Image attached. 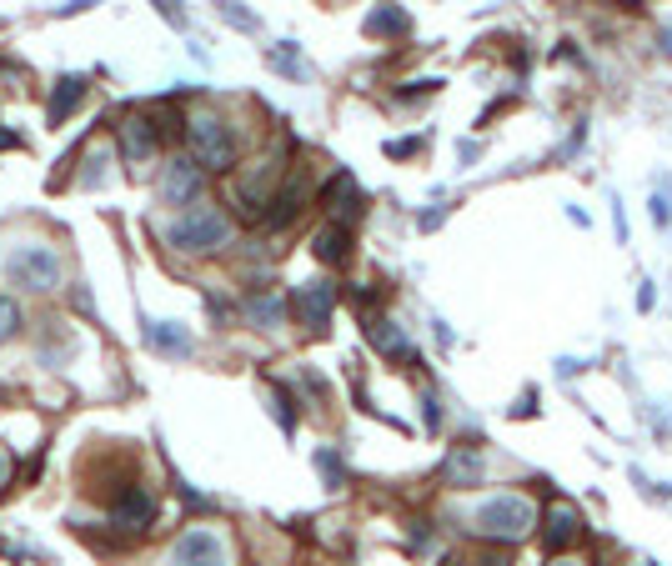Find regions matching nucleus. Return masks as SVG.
<instances>
[{
  "label": "nucleus",
  "mask_w": 672,
  "mask_h": 566,
  "mask_svg": "<svg viewBox=\"0 0 672 566\" xmlns=\"http://www.w3.org/2000/svg\"><path fill=\"white\" fill-rule=\"evenodd\" d=\"M151 516H156V501H151L141 486H126V491H121V501H116V526L141 531V526H151Z\"/></svg>",
  "instance_id": "10"
},
{
  "label": "nucleus",
  "mask_w": 672,
  "mask_h": 566,
  "mask_svg": "<svg viewBox=\"0 0 672 566\" xmlns=\"http://www.w3.org/2000/svg\"><path fill=\"white\" fill-rule=\"evenodd\" d=\"M271 66H276V71H286V76H306V71H301V61H296L291 51H276V56H271Z\"/></svg>",
  "instance_id": "24"
},
{
  "label": "nucleus",
  "mask_w": 672,
  "mask_h": 566,
  "mask_svg": "<svg viewBox=\"0 0 672 566\" xmlns=\"http://www.w3.org/2000/svg\"><path fill=\"white\" fill-rule=\"evenodd\" d=\"M226 236H231V221H226L216 206H191V211L176 216L171 231H166V241H171L176 251H221Z\"/></svg>",
  "instance_id": "2"
},
{
  "label": "nucleus",
  "mask_w": 672,
  "mask_h": 566,
  "mask_svg": "<svg viewBox=\"0 0 672 566\" xmlns=\"http://www.w3.org/2000/svg\"><path fill=\"white\" fill-rule=\"evenodd\" d=\"M326 206H331V216H342V221L362 211V191H357V181L347 171H336V181L326 186Z\"/></svg>",
  "instance_id": "14"
},
{
  "label": "nucleus",
  "mask_w": 672,
  "mask_h": 566,
  "mask_svg": "<svg viewBox=\"0 0 672 566\" xmlns=\"http://www.w3.org/2000/svg\"><path fill=\"white\" fill-rule=\"evenodd\" d=\"M216 6H221V16H226L231 26H241V31H256V16H251V11H241L236 0H216Z\"/></svg>",
  "instance_id": "21"
},
{
  "label": "nucleus",
  "mask_w": 672,
  "mask_h": 566,
  "mask_svg": "<svg viewBox=\"0 0 672 566\" xmlns=\"http://www.w3.org/2000/svg\"><path fill=\"white\" fill-rule=\"evenodd\" d=\"M367 341H372L382 356H392V361H412V341L402 336L397 321H367Z\"/></svg>",
  "instance_id": "12"
},
{
  "label": "nucleus",
  "mask_w": 672,
  "mask_h": 566,
  "mask_svg": "<svg viewBox=\"0 0 672 566\" xmlns=\"http://www.w3.org/2000/svg\"><path fill=\"white\" fill-rule=\"evenodd\" d=\"M161 146V126H151L146 116H126L121 121V156L126 161H146Z\"/></svg>",
  "instance_id": "8"
},
{
  "label": "nucleus",
  "mask_w": 672,
  "mask_h": 566,
  "mask_svg": "<svg viewBox=\"0 0 672 566\" xmlns=\"http://www.w3.org/2000/svg\"><path fill=\"white\" fill-rule=\"evenodd\" d=\"M552 566H587V561H552Z\"/></svg>",
  "instance_id": "29"
},
{
  "label": "nucleus",
  "mask_w": 672,
  "mask_h": 566,
  "mask_svg": "<svg viewBox=\"0 0 672 566\" xmlns=\"http://www.w3.org/2000/svg\"><path fill=\"white\" fill-rule=\"evenodd\" d=\"M412 151H417V141H392L387 146V156H412Z\"/></svg>",
  "instance_id": "27"
},
{
  "label": "nucleus",
  "mask_w": 672,
  "mask_h": 566,
  "mask_svg": "<svg viewBox=\"0 0 672 566\" xmlns=\"http://www.w3.org/2000/svg\"><path fill=\"white\" fill-rule=\"evenodd\" d=\"M331 306H336V286H326V281H306V286H296V296H291L296 321L311 326V331H321V326L331 321Z\"/></svg>",
  "instance_id": "5"
},
{
  "label": "nucleus",
  "mask_w": 672,
  "mask_h": 566,
  "mask_svg": "<svg viewBox=\"0 0 672 566\" xmlns=\"http://www.w3.org/2000/svg\"><path fill=\"white\" fill-rule=\"evenodd\" d=\"M472 526H477L482 536H492V541H522V536L537 526V511H532V501H527V496L502 491V496H492V501H482V506H477Z\"/></svg>",
  "instance_id": "1"
},
{
  "label": "nucleus",
  "mask_w": 672,
  "mask_h": 566,
  "mask_svg": "<svg viewBox=\"0 0 672 566\" xmlns=\"http://www.w3.org/2000/svg\"><path fill=\"white\" fill-rule=\"evenodd\" d=\"M151 6L171 21V26H186V11H181V0H151Z\"/></svg>",
  "instance_id": "22"
},
{
  "label": "nucleus",
  "mask_w": 672,
  "mask_h": 566,
  "mask_svg": "<svg viewBox=\"0 0 672 566\" xmlns=\"http://www.w3.org/2000/svg\"><path fill=\"white\" fill-rule=\"evenodd\" d=\"M6 276L16 286H26V291H51V286H61V256L51 246H36V241L16 246L6 256Z\"/></svg>",
  "instance_id": "3"
},
{
  "label": "nucleus",
  "mask_w": 672,
  "mask_h": 566,
  "mask_svg": "<svg viewBox=\"0 0 672 566\" xmlns=\"http://www.w3.org/2000/svg\"><path fill=\"white\" fill-rule=\"evenodd\" d=\"M81 96H86V81H81V76H61V81H56V96H51V111H46L51 126H66V116L81 106Z\"/></svg>",
  "instance_id": "15"
},
{
  "label": "nucleus",
  "mask_w": 672,
  "mask_h": 566,
  "mask_svg": "<svg viewBox=\"0 0 672 566\" xmlns=\"http://www.w3.org/2000/svg\"><path fill=\"white\" fill-rule=\"evenodd\" d=\"M186 136H191V151H196V161H201L206 171H231V166H236V136H231L226 121L196 116Z\"/></svg>",
  "instance_id": "4"
},
{
  "label": "nucleus",
  "mask_w": 672,
  "mask_h": 566,
  "mask_svg": "<svg viewBox=\"0 0 672 566\" xmlns=\"http://www.w3.org/2000/svg\"><path fill=\"white\" fill-rule=\"evenodd\" d=\"M11 471H16V461H11L6 446H0V486H11Z\"/></svg>",
  "instance_id": "26"
},
{
  "label": "nucleus",
  "mask_w": 672,
  "mask_h": 566,
  "mask_svg": "<svg viewBox=\"0 0 672 566\" xmlns=\"http://www.w3.org/2000/svg\"><path fill=\"white\" fill-rule=\"evenodd\" d=\"M662 46H667V56H672V26H667V31H662Z\"/></svg>",
  "instance_id": "28"
},
{
  "label": "nucleus",
  "mask_w": 672,
  "mask_h": 566,
  "mask_svg": "<svg viewBox=\"0 0 672 566\" xmlns=\"http://www.w3.org/2000/svg\"><path fill=\"white\" fill-rule=\"evenodd\" d=\"M251 321H261V326H276L281 321V301H271V296H251Z\"/></svg>",
  "instance_id": "19"
},
{
  "label": "nucleus",
  "mask_w": 672,
  "mask_h": 566,
  "mask_svg": "<svg viewBox=\"0 0 672 566\" xmlns=\"http://www.w3.org/2000/svg\"><path fill=\"white\" fill-rule=\"evenodd\" d=\"M407 11L397 6V0H377V11L367 16V36H407Z\"/></svg>",
  "instance_id": "16"
},
{
  "label": "nucleus",
  "mask_w": 672,
  "mask_h": 566,
  "mask_svg": "<svg viewBox=\"0 0 672 566\" xmlns=\"http://www.w3.org/2000/svg\"><path fill=\"white\" fill-rule=\"evenodd\" d=\"M146 341L161 356H186L191 351V331H181L176 321H146Z\"/></svg>",
  "instance_id": "13"
},
{
  "label": "nucleus",
  "mask_w": 672,
  "mask_h": 566,
  "mask_svg": "<svg viewBox=\"0 0 672 566\" xmlns=\"http://www.w3.org/2000/svg\"><path fill=\"white\" fill-rule=\"evenodd\" d=\"M196 196H201V166L171 161L166 176H161V201H166V206H191Z\"/></svg>",
  "instance_id": "7"
},
{
  "label": "nucleus",
  "mask_w": 672,
  "mask_h": 566,
  "mask_svg": "<svg viewBox=\"0 0 672 566\" xmlns=\"http://www.w3.org/2000/svg\"><path fill=\"white\" fill-rule=\"evenodd\" d=\"M577 536H582V516H577V506L557 501V506L547 511V531H542L547 551H562V546H572Z\"/></svg>",
  "instance_id": "9"
},
{
  "label": "nucleus",
  "mask_w": 672,
  "mask_h": 566,
  "mask_svg": "<svg viewBox=\"0 0 672 566\" xmlns=\"http://www.w3.org/2000/svg\"><path fill=\"white\" fill-rule=\"evenodd\" d=\"M447 481H452V486H477V481H482V456L467 451V446L452 451V456H447Z\"/></svg>",
  "instance_id": "17"
},
{
  "label": "nucleus",
  "mask_w": 672,
  "mask_h": 566,
  "mask_svg": "<svg viewBox=\"0 0 672 566\" xmlns=\"http://www.w3.org/2000/svg\"><path fill=\"white\" fill-rule=\"evenodd\" d=\"M652 226H662V231L672 226V201L667 196H652Z\"/></svg>",
  "instance_id": "23"
},
{
  "label": "nucleus",
  "mask_w": 672,
  "mask_h": 566,
  "mask_svg": "<svg viewBox=\"0 0 672 566\" xmlns=\"http://www.w3.org/2000/svg\"><path fill=\"white\" fill-rule=\"evenodd\" d=\"M16 331H21V311H16L11 296H0V341H11Z\"/></svg>",
  "instance_id": "20"
},
{
  "label": "nucleus",
  "mask_w": 672,
  "mask_h": 566,
  "mask_svg": "<svg viewBox=\"0 0 672 566\" xmlns=\"http://www.w3.org/2000/svg\"><path fill=\"white\" fill-rule=\"evenodd\" d=\"M311 251H316V261H326V266H342V261L352 256V231H347L342 221H331L326 231H316Z\"/></svg>",
  "instance_id": "11"
},
{
  "label": "nucleus",
  "mask_w": 672,
  "mask_h": 566,
  "mask_svg": "<svg viewBox=\"0 0 672 566\" xmlns=\"http://www.w3.org/2000/svg\"><path fill=\"white\" fill-rule=\"evenodd\" d=\"M316 466L326 471V481H331V486H336V481H342V461H336L331 451H321V456H316Z\"/></svg>",
  "instance_id": "25"
},
{
  "label": "nucleus",
  "mask_w": 672,
  "mask_h": 566,
  "mask_svg": "<svg viewBox=\"0 0 672 566\" xmlns=\"http://www.w3.org/2000/svg\"><path fill=\"white\" fill-rule=\"evenodd\" d=\"M0 146H16V136H0Z\"/></svg>",
  "instance_id": "30"
},
{
  "label": "nucleus",
  "mask_w": 672,
  "mask_h": 566,
  "mask_svg": "<svg viewBox=\"0 0 672 566\" xmlns=\"http://www.w3.org/2000/svg\"><path fill=\"white\" fill-rule=\"evenodd\" d=\"M301 196H306V191H301V181H291L286 191H276V201H271L276 211H271L266 221H271V226H286V221H291V216L301 211Z\"/></svg>",
  "instance_id": "18"
},
{
  "label": "nucleus",
  "mask_w": 672,
  "mask_h": 566,
  "mask_svg": "<svg viewBox=\"0 0 672 566\" xmlns=\"http://www.w3.org/2000/svg\"><path fill=\"white\" fill-rule=\"evenodd\" d=\"M176 566H226V546H221V536L216 531H186L181 541H176Z\"/></svg>",
  "instance_id": "6"
}]
</instances>
